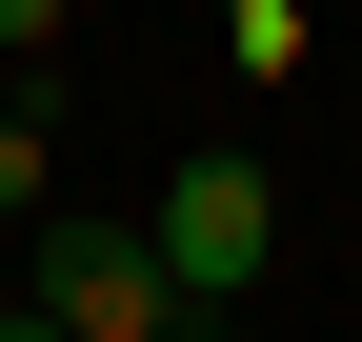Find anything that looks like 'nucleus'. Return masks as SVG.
<instances>
[{
    "label": "nucleus",
    "mask_w": 362,
    "mask_h": 342,
    "mask_svg": "<svg viewBox=\"0 0 362 342\" xmlns=\"http://www.w3.org/2000/svg\"><path fill=\"white\" fill-rule=\"evenodd\" d=\"M141 262H161V302H181V322H221L262 262H282V182H262L242 141H221V161H181V182L141 201Z\"/></svg>",
    "instance_id": "obj_1"
},
{
    "label": "nucleus",
    "mask_w": 362,
    "mask_h": 342,
    "mask_svg": "<svg viewBox=\"0 0 362 342\" xmlns=\"http://www.w3.org/2000/svg\"><path fill=\"white\" fill-rule=\"evenodd\" d=\"M21 302L61 322V342H181L141 222H101V201H40V222H21Z\"/></svg>",
    "instance_id": "obj_2"
},
{
    "label": "nucleus",
    "mask_w": 362,
    "mask_h": 342,
    "mask_svg": "<svg viewBox=\"0 0 362 342\" xmlns=\"http://www.w3.org/2000/svg\"><path fill=\"white\" fill-rule=\"evenodd\" d=\"M40 201H61V121H40V101H0V222H40Z\"/></svg>",
    "instance_id": "obj_3"
},
{
    "label": "nucleus",
    "mask_w": 362,
    "mask_h": 342,
    "mask_svg": "<svg viewBox=\"0 0 362 342\" xmlns=\"http://www.w3.org/2000/svg\"><path fill=\"white\" fill-rule=\"evenodd\" d=\"M221 40H242V81H302V0H221Z\"/></svg>",
    "instance_id": "obj_4"
},
{
    "label": "nucleus",
    "mask_w": 362,
    "mask_h": 342,
    "mask_svg": "<svg viewBox=\"0 0 362 342\" xmlns=\"http://www.w3.org/2000/svg\"><path fill=\"white\" fill-rule=\"evenodd\" d=\"M61 40H81V0H0V61H21V81L61 61Z\"/></svg>",
    "instance_id": "obj_5"
},
{
    "label": "nucleus",
    "mask_w": 362,
    "mask_h": 342,
    "mask_svg": "<svg viewBox=\"0 0 362 342\" xmlns=\"http://www.w3.org/2000/svg\"><path fill=\"white\" fill-rule=\"evenodd\" d=\"M0 342H61V322H40V302H0Z\"/></svg>",
    "instance_id": "obj_6"
}]
</instances>
